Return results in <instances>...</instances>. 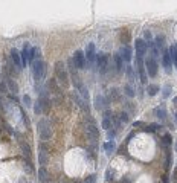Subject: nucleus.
Segmentation results:
<instances>
[{"label":"nucleus","instance_id":"1","mask_svg":"<svg viewBox=\"0 0 177 183\" xmlns=\"http://www.w3.org/2000/svg\"><path fill=\"white\" fill-rule=\"evenodd\" d=\"M53 72H55V81L58 82V85H60L63 90H64V88H69L70 79H69L67 66L64 64V61L58 60V61L53 64Z\"/></svg>","mask_w":177,"mask_h":183},{"label":"nucleus","instance_id":"2","mask_svg":"<svg viewBox=\"0 0 177 183\" xmlns=\"http://www.w3.org/2000/svg\"><path fill=\"white\" fill-rule=\"evenodd\" d=\"M37 131H38V136L43 142H49L52 139V127L49 124L47 119L41 118L40 121L37 122Z\"/></svg>","mask_w":177,"mask_h":183},{"label":"nucleus","instance_id":"3","mask_svg":"<svg viewBox=\"0 0 177 183\" xmlns=\"http://www.w3.org/2000/svg\"><path fill=\"white\" fill-rule=\"evenodd\" d=\"M84 128H86V133H87L89 139H98V136H99V130H98L96 122L92 118V115H86L84 116Z\"/></svg>","mask_w":177,"mask_h":183},{"label":"nucleus","instance_id":"4","mask_svg":"<svg viewBox=\"0 0 177 183\" xmlns=\"http://www.w3.org/2000/svg\"><path fill=\"white\" fill-rule=\"evenodd\" d=\"M31 69H32V75H34L35 82H41L43 78H44V75H46V64H44V61L41 58L34 61V64L31 66Z\"/></svg>","mask_w":177,"mask_h":183},{"label":"nucleus","instance_id":"5","mask_svg":"<svg viewBox=\"0 0 177 183\" xmlns=\"http://www.w3.org/2000/svg\"><path fill=\"white\" fill-rule=\"evenodd\" d=\"M96 63H98V72H99L101 75H105L110 69L114 67L113 64H110V55L108 53H99V55H96Z\"/></svg>","mask_w":177,"mask_h":183},{"label":"nucleus","instance_id":"6","mask_svg":"<svg viewBox=\"0 0 177 183\" xmlns=\"http://www.w3.org/2000/svg\"><path fill=\"white\" fill-rule=\"evenodd\" d=\"M70 99L78 105V107H80L81 110H83V112L86 113V115H90V104L87 102V101H84L83 98H81V95L80 93H78V92L76 90H73V92H70Z\"/></svg>","mask_w":177,"mask_h":183},{"label":"nucleus","instance_id":"7","mask_svg":"<svg viewBox=\"0 0 177 183\" xmlns=\"http://www.w3.org/2000/svg\"><path fill=\"white\" fill-rule=\"evenodd\" d=\"M134 66H136V76L139 75L141 84H147V82H148V75H147V70H145L144 60H142V58H136V60H134Z\"/></svg>","mask_w":177,"mask_h":183},{"label":"nucleus","instance_id":"8","mask_svg":"<svg viewBox=\"0 0 177 183\" xmlns=\"http://www.w3.org/2000/svg\"><path fill=\"white\" fill-rule=\"evenodd\" d=\"M144 64H145L147 75H148L150 78H154V76L157 75V72H159V66H157V60H154L153 57H148V58L144 61Z\"/></svg>","mask_w":177,"mask_h":183},{"label":"nucleus","instance_id":"9","mask_svg":"<svg viewBox=\"0 0 177 183\" xmlns=\"http://www.w3.org/2000/svg\"><path fill=\"white\" fill-rule=\"evenodd\" d=\"M134 50H136V58H142L147 55V50H148V43L144 40V38H137L134 41Z\"/></svg>","mask_w":177,"mask_h":183},{"label":"nucleus","instance_id":"10","mask_svg":"<svg viewBox=\"0 0 177 183\" xmlns=\"http://www.w3.org/2000/svg\"><path fill=\"white\" fill-rule=\"evenodd\" d=\"M86 63H87V67H93L95 63H96V50H95V43H89L87 47H86Z\"/></svg>","mask_w":177,"mask_h":183},{"label":"nucleus","instance_id":"11","mask_svg":"<svg viewBox=\"0 0 177 183\" xmlns=\"http://www.w3.org/2000/svg\"><path fill=\"white\" fill-rule=\"evenodd\" d=\"M72 61H73V64H75V67H76V69H80V70L87 69L86 55H84V52H83V50H76V52L73 53V57H72Z\"/></svg>","mask_w":177,"mask_h":183},{"label":"nucleus","instance_id":"12","mask_svg":"<svg viewBox=\"0 0 177 183\" xmlns=\"http://www.w3.org/2000/svg\"><path fill=\"white\" fill-rule=\"evenodd\" d=\"M38 163H40V168H46L49 163V153H47V146L44 143L38 146Z\"/></svg>","mask_w":177,"mask_h":183},{"label":"nucleus","instance_id":"13","mask_svg":"<svg viewBox=\"0 0 177 183\" xmlns=\"http://www.w3.org/2000/svg\"><path fill=\"white\" fill-rule=\"evenodd\" d=\"M172 64L174 63H172V58H171L169 49H163V52H162V66H163V69H165L166 73H171Z\"/></svg>","mask_w":177,"mask_h":183},{"label":"nucleus","instance_id":"14","mask_svg":"<svg viewBox=\"0 0 177 183\" xmlns=\"http://www.w3.org/2000/svg\"><path fill=\"white\" fill-rule=\"evenodd\" d=\"M47 87L50 88V93H52V98H55L58 102H61V87L58 85V82L55 81V79H50L49 81V84H47Z\"/></svg>","mask_w":177,"mask_h":183},{"label":"nucleus","instance_id":"15","mask_svg":"<svg viewBox=\"0 0 177 183\" xmlns=\"http://www.w3.org/2000/svg\"><path fill=\"white\" fill-rule=\"evenodd\" d=\"M95 108L96 110H99V112H101V110H104V112H105V110H108V99L104 96V95H96L95 96Z\"/></svg>","mask_w":177,"mask_h":183},{"label":"nucleus","instance_id":"16","mask_svg":"<svg viewBox=\"0 0 177 183\" xmlns=\"http://www.w3.org/2000/svg\"><path fill=\"white\" fill-rule=\"evenodd\" d=\"M119 57L124 60V63H130L131 61V58H133V50H131V47L128 46V44H124V46H121V49H119Z\"/></svg>","mask_w":177,"mask_h":183},{"label":"nucleus","instance_id":"17","mask_svg":"<svg viewBox=\"0 0 177 183\" xmlns=\"http://www.w3.org/2000/svg\"><path fill=\"white\" fill-rule=\"evenodd\" d=\"M11 61L14 64V67L17 69V72H20L23 69V64H22V57H20V52L17 49H11Z\"/></svg>","mask_w":177,"mask_h":183},{"label":"nucleus","instance_id":"18","mask_svg":"<svg viewBox=\"0 0 177 183\" xmlns=\"http://www.w3.org/2000/svg\"><path fill=\"white\" fill-rule=\"evenodd\" d=\"M113 66H114L116 73H122V72H124L125 63H124V60L119 57V53H113Z\"/></svg>","mask_w":177,"mask_h":183},{"label":"nucleus","instance_id":"19","mask_svg":"<svg viewBox=\"0 0 177 183\" xmlns=\"http://www.w3.org/2000/svg\"><path fill=\"white\" fill-rule=\"evenodd\" d=\"M111 118H113V113L110 112V110H105L104 115H102V122H101V127L105 131H108L111 128Z\"/></svg>","mask_w":177,"mask_h":183},{"label":"nucleus","instance_id":"20","mask_svg":"<svg viewBox=\"0 0 177 183\" xmlns=\"http://www.w3.org/2000/svg\"><path fill=\"white\" fill-rule=\"evenodd\" d=\"M154 116L159 119V121H162V122H165L166 121V107H165V104H160V105H157L156 108H154Z\"/></svg>","mask_w":177,"mask_h":183},{"label":"nucleus","instance_id":"21","mask_svg":"<svg viewBox=\"0 0 177 183\" xmlns=\"http://www.w3.org/2000/svg\"><path fill=\"white\" fill-rule=\"evenodd\" d=\"M5 81H6V85H8L9 92H12V93H17V92H18V85H17V82L8 75V73H5Z\"/></svg>","mask_w":177,"mask_h":183},{"label":"nucleus","instance_id":"22","mask_svg":"<svg viewBox=\"0 0 177 183\" xmlns=\"http://www.w3.org/2000/svg\"><path fill=\"white\" fill-rule=\"evenodd\" d=\"M102 148L107 153V156H111L114 153V150H116V143H114V140H107V142L102 143Z\"/></svg>","mask_w":177,"mask_h":183},{"label":"nucleus","instance_id":"23","mask_svg":"<svg viewBox=\"0 0 177 183\" xmlns=\"http://www.w3.org/2000/svg\"><path fill=\"white\" fill-rule=\"evenodd\" d=\"M29 49H31V46L26 43V44L23 46L22 52H20V57H22V64H23V67H26V66H28V55H29Z\"/></svg>","mask_w":177,"mask_h":183},{"label":"nucleus","instance_id":"24","mask_svg":"<svg viewBox=\"0 0 177 183\" xmlns=\"http://www.w3.org/2000/svg\"><path fill=\"white\" fill-rule=\"evenodd\" d=\"M122 90H124L122 93H124L125 96H128V98H134V96H136V90H134V87H133L130 82H127V84L122 87Z\"/></svg>","mask_w":177,"mask_h":183},{"label":"nucleus","instance_id":"25","mask_svg":"<svg viewBox=\"0 0 177 183\" xmlns=\"http://www.w3.org/2000/svg\"><path fill=\"white\" fill-rule=\"evenodd\" d=\"M38 181L40 183H47L49 181V172L46 168H40L38 169Z\"/></svg>","mask_w":177,"mask_h":183},{"label":"nucleus","instance_id":"26","mask_svg":"<svg viewBox=\"0 0 177 183\" xmlns=\"http://www.w3.org/2000/svg\"><path fill=\"white\" fill-rule=\"evenodd\" d=\"M154 44H156V47L159 49L160 52H163L162 49L165 47V35H162V34H160V35H157V37H156V40H154Z\"/></svg>","mask_w":177,"mask_h":183},{"label":"nucleus","instance_id":"27","mask_svg":"<svg viewBox=\"0 0 177 183\" xmlns=\"http://www.w3.org/2000/svg\"><path fill=\"white\" fill-rule=\"evenodd\" d=\"M159 90H160V87L157 85V84H148L147 85V93L150 96H156L157 93H159Z\"/></svg>","mask_w":177,"mask_h":183},{"label":"nucleus","instance_id":"28","mask_svg":"<svg viewBox=\"0 0 177 183\" xmlns=\"http://www.w3.org/2000/svg\"><path fill=\"white\" fill-rule=\"evenodd\" d=\"M125 73H127V78H128V81H130V84L134 81V78H136V72H134V67H131V66H125Z\"/></svg>","mask_w":177,"mask_h":183},{"label":"nucleus","instance_id":"29","mask_svg":"<svg viewBox=\"0 0 177 183\" xmlns=\"http://www.w3.org/2000/svg\"><path fill=\"white\" fill-rule=\"evenodd\" d=\"M20 148H22V151H23V154L28 157V159H31V146L26 143V142H23V140H20Z\"/></svg>","mask_w":177,"mask_h":183},{"label":"nucleus","instance_id":"30","mask_svg":"<svg viewBox=\"0 0 177 183\" xmlns=\"http://www.w3.org/2000/svg\"><path fill=\"white\" fill-rule=\"evenodd\" d=\"M111 127L114 128V131H119L121 127H122V122L119 121V118L114 116V115H113V118H111Z\"/></svg>","mask_w":177,"mask_h":183},{"label":"nucleus","instance_id":"31","mask_svg":"<svg viewBox=\"0 0 177 183\" xmlns=\"http://www.w3.org/2000/svg\"><path fill=\"white\" fill-rule=\"evenodd\" d=\"M32 105H34V113H35L37 116H40V115L43 113V107H41V102H40V99L37 98V101H35Z\"/></svg>","mask_w":177,"mask_h":183},{"label":"nucleus","instance_id":"32","mask_svg":"<svg viewBox=\"0 0 177 183\" xmlns=\"http://www.w3.org/2000/svg\"><path fill=\"white\" fill-rule=\"evenodd\" d=\"M160 128V124H148V125H145V128H144V131H150V133H156L157 130Z\"/></svg>","mask_w":177,"mask_h":183},{"label":"nucleus","instance_id":"33","mask_svg":"<svg viewBox=\"0 0 177 183\" xmlns=\"http://www.w3.org/2000/svg\"><path fill=\"white\" fill-rule=\"evenodd\" d=\"M169 53H171V58H172V63L175 64L177 67V44H172L169 47Z\"/></svg>","mask_w":177,"mask_h":183},{"label":"nucleus","instance_id":"34","mask_svg":"<svg viewBox=\"0 0 177 183\" xmlns=\"http://www.w3.org/2000/svg\"><path fill=\"white\" fill-rule=\"evenodd\" d=\"M113 99H119V92H117V88H110L108 90V102L113 101Z\"/></svg>","mask_w":177,"mask_h":183},{"label":"nucleus","instance_id":"35","mask_svg":"<svg viewBox=\"0 0 177 183\" xmlns=\"http://www.w3.org/2000/svg\"><path fill=\"white\" fill-rule=\"evenodd\" d=\"M162 92H163V93H162V96H163V98H169V96H171V92H172L171 84H165V87L162 88Z\"/></svg>","mask_w":177,"mask_h":183},{"label":"nucleus","instance_id":"36","mask_svg":"<svg viewBox=\"0 0 177 183\" xmlns=\"http://www.w3.org/2000/svg\"><path fill=\"white\" fill-rule=\"evenodd\" d=\"M117 118H119V121H121L122 124H127V122H130V115H128V112H121Z\"/></svg>","mask_w":177,"mask_h":183},{"label":"nucleus","instance_id":"37","mask_svg":"<svg viewBox=\"0 0 177 183\" xmlns=\"http://www.w3.org/2000/svg\"><path fill=\"white\" fill-rule=\"evenodd\" d=\"M22 101H23V105L25 107H32V99L29 95H23L22 96Z\"/></svg>","mask_w":177,"mask_h":183},{"label":"nucleus","instance_id":"38","mask_svg":"<svg viewBox=\"0 0 177 183\" xmlns=\"http://www.w3.org/2000/svg\"><path fill=\"white\" fill-rule=\"evenodd\" d=\"M113 177H114V171H113L111 168H107V171H105V180L110 181Z\"/></svg>","mask_w":177,"mask_h":183},{"label":"nucleus","instance_id":"39","mask_svg":"<svg viewBox=\"0 0 177 183\" xmlns=\"http://www.w3.org/2000/svg\"><path fill=\"white\" fill-rule=\"evenodd\" d=\"M84 183H96V175H93V174L89 175V177L84 180Z\"/></svg>","mask_w":177,"mask_h":183},{"label":"nucleus","instance_id":"40","mask_svg":"<svg viewBox=\"0 0 177 183\" xmlns=\"http://www.w3.org/2000/svg\"><path fill=\"white\" fill-rule=\"evenodd\" d=\"M116 133H117V131L108 130V131H107V136H108V139H110V140H113V139H114V136H116Z\"/></svg>","mask_w":177,"mask_h":183},{"label":"nucleus","instance_id":"41","mask_svg":"<svg viewBox=\"0 0 177 183\" xmlns=\"http://www.w3.org/2000/svg\"><path fill=\"white\" fill-rule=\"evenodd\" d=\"M163 139H165V143H166V145H171V143H172V139H171V136H169V134H165V137H163Z\"/></svg>","mask_w":177,"mask_h":183},{"label":"nucleus","instance_id":"42","mask_svg":"<svg viewBox=\"0 0 177 183\" xmlns=\"http://www.w3.org/2000/svg\"><path fill=\"white\" fill-rule=\"evenodd\" d=\"M133 127L134 128H137V127H145V124L142 121H136V122H133Z\"/></svg>","mask_w":177,"mask_h":183},{"label":"nucleus","instance_id":"43","mask_svg":"<svg viewBox=\"0 0 177 183\" xmlns=\"http://www.w3.org/2000/svg\"><path fill=\"white\" fill-rule=\"evenodd\" d=\"M151 37H153V35H151V32H150V31H145V38H144V40H145V41H147V40H150V41H151Z\"/></svg>","mask_w":177,"mask_h":183},{"label":"nucleus","instance_id":"44","mask_svg":"<svg viewBox=\"0 0 177 183\" xmlns=\"http://www.w3.org/2000/svg\"><path fill=\"white\" fill-rule=\"evenodd\" d=\"M0 92H2V93H6L8 92V88H6V85L3 82H0Z\"/></svg>","mask_w":177,"mask_h":183},{"label":"nucleus","instance_id":"45","mask_svg":"<svg viewBox=\"0 0 177 183\" xmlns=\"http://www.w3.org/2000/svg\"><path fill=\"white\" fill-rule=\"evenodd\" d=\"M174 119H175V122H177V112L174 113Z\"/></svg>","mask_w":177,"mask_h":183},{"label":"nucleus","instance_id":"46","mask_svg":"<svg viewBox=\"0 0 177 183\" xmlns=\"http://www.w3.org/2000/svg\"><path fill=\"white\" fill-rule=\"evenodd\" d=\"M175 151H177V143H175Z\"/></svg>","mask_w":177,"mask_h":183}]
</instances>
